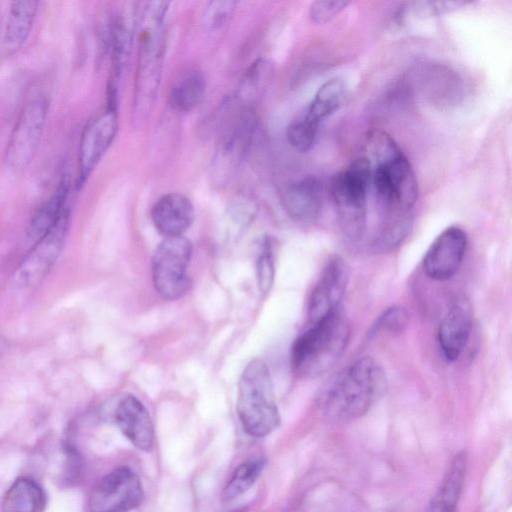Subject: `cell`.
Instances as JSON below:
<instances>
[{"label":"cell","mask_w":512,"mask_h":512,"mask_svg":"<svg viewBox=\"0 0 512 512\" xmlns=\"http://www.w3.org/2000/svg\"><path fill=\"white\" fill-rule=\"evenodd\" d=\"M409 321L408 313L401 306L387 308L376 320L373 331H386L391 334L402 332Z\"/></svg>","instance_id":"f546056e"},{"label":"cell","mask_w":512,"mask_h":512,"mask_svg":"<svg viewBox=\"0 0 512 512\" xmlns=\"http://www.w3.org/2000/svg\"><path fill=\"white\" fill-rule=\"evenodd\" d=\"M237 3L235 1H210L207 3L203 16V27L208 32L221 29L229 22Z\"/></svg>","instance_id":"83f0119b"},{"label":"cell","mask_w":512,"mask_h":512,"mask_svg":"<svg viewBox=\"0 0 512 512\" xmlns=\"http://www.w3.org/2000/svg\"><path fill=\"white\" fill-rule=\"evenodd\" d=\"M368 160L375 199L383 217L382 226L412 221L418 198V183L412 166L394 139L383 131L367 137Z\"/></svg>","instance_id":"6da1fadb"},{"label":"cell","mask_w":512,"mask_h":512,"mask_svg":"<svg viewBox=\"0 0 512 512\" xmlns=\"http://www.w3.org/2000/svg\"><path fill=\"white\" fill-rule=\"evenodd\" d=\"M318 126L308 122L303 117L293 121L287 128L289 144L299 152L310 150L316 140Z\"/></svg>","instance_id":"4316f807"},{"label":"cell","mask_w":512,"mask_h":512,"mask_svg":"<svg viewBox=\"0 0 512 512\" xmlns=\"http://www.w3.org/2000/svg\"><path fill=\"white\" fill-rule=\"evenodd\" d=\"M47 499L43 488L33 479H16L6 491L2 512H44Z\"/></svg>","instance_id":"44dd1931"},{"label":"cell","mask_w":512,"mask_h":512,"mask_svg":"<svg viewBox=\"0 0 512 512\" xmlns=\"http://www.w3.org/2000/svg\"><path fill=\"white\" fill-rule=\"evenodd\" d=\"M256 121L248 108L230 115L223 129L214 157V172L220 179L229 178L245 157L255 133Z\"/></svg>","instance_id":"8fae6325"},{"label":"cell","mask_w":512,"mask_h":512,"mask_svg":"<svg viewBox=\"0 0 512 512\" xmlns=\"http://www.w3.org/2000/svg\"><path fill=\"white\" fill-rule=\"evenodd\" d=\"M350 277L349 266L339 257H332L325 265L308 301V317L312 323L338 311Z\"/></svg>","instance_id":"4fadbf2b"},{"label":"cell","mask_w":512,"mask_h":512,"mask_svg":"<svg viewBox=\"0 0 512 512\" xmlns=\"http://www.w3.org/2000/svg\"><path fill=\"white\" fill-rule=\"evenodd\" d=\"M467 469L464 452L452 460L438 490L424 512H456Z\"/></svg>","instance_id":"d6986e66"},{"label":"cell","mask_w":512,"mask_h":512,"mask_svg":"<svg viewBox=\"0 0 512 512\" xmlns=\"http://www.w3.org/2000/svg\"><path fill=\"white\" fill-rule=\"evenodd\" d=\"M230 512H244L243 510H233V511H230Z\"/></svg>","instance_id":"d6a6232c"},{"label":"cell","mask_w":512,"mask_h":512,"mask_svg":"<svg viewBox=\"0 0 512 512\" xmlns=\"http://www.w3.org/2000/svg\"><path fill=\"white\" fill-rule=\"evenodd\" d=\"M467 247V235L458 226L443 230L432 242L423 259V269L433 280L451 279L460 269Z\"/></svg>","instance_id":"5bb4252c"},{"label":"cell","mask_w":512,"mask_h":512,"mask_svg":"<svg viewBox=\"0 0 512 512\" xmlns=\"http://www.w3.org/2000/svg\"><path fill=\"white\" fill-rule=\"evenodd\" d=\"M205 90L206 82L203 74L197 70L189 71L171 87L169 104L177 112H190L200 104Z\"/></svg>","instance_id":"d4e9b609"},{"label":"cell","mask_w":512,"mask_h":512,"mask_svg":"<svg viewBox=\"0 0 512 512\" xmlns=\"http://www.w3.org/2000/svg\"><path fill=\"white\" fill-rule=\"evenodd\" d=\"M48 113L43 97L30 100L20 112L6 149V163L14 170L26 168L39 146Z\"/></svg>","instance_id":"9c48e42d"},{"label":"cell","mask_w":512,"mask_h":512,"mask_svg":"<svg viewBox=\"0 0 512 512\" xmlns=\"http://www.w3.org/2000/svg\"><path fill=\"white\" fill-rule=\"evenodd\" d=\"M350 338V327L338 311L312 323L291 349L294 370L306 377L325 374L338 362Z\"/></svg>","instance_id":"3957f363"},{"label":"cell","mask_w":512,"mask_h":512,"mask_svg":"<svg viewBox=\"0 0 512 512\" xmlns=\"http://www.w3.org/2000/svg\"><path fill=\"white\" fill-rule=\"evenodd\" d=\"M37 1H14L7 15L4 31L5 48L14 52L27 40L37 12Z\"/></svg>","instance_id":"7402d4cb"},{"label":"cell","mask_w":512,"mask_h":512,"mask_svg":"<svg viewBox=\"0 0 512 512\" xmlns=\"http://www.w3.org/2000/svg\"><path fill=\"white\" fill-rule=\"evenodd\" d=\"M385 384L386 375L381 364L372 357H361L326 384L320 397V408L333 420L357 419L370 409Z\"/></svg>","instance_id":"7a4b0ae2"},{"label":"cell","mask_w":512,"mask_h":512,"mask_svg":"<svg viewBox=\"0 0 512 512\" xmlns=\"http://www.w3.org/2000/svg\"><path fill=\"white\" fill-rule=\"evenodd\" d=\"M371 182V164L359 157L337 173L332 181V196L342 230L357 238L366 220V199Z\"/></svg>","instance_id":"8992f818"},{"label":"cell","mask_w":512,"mask_h":512,"mask_svg":"<svg viewBox=\"0 0 512 512\" xmlns=\"http://www.w3.org/2000/svg\"><path fill=\"white\" fill-rule=\"evenodd\" d=\"M116 423L124 436L138 449L150 451L154 444V427L143 403L133 395L124 397L115 411Z\"/></svg>","instance_id":"e0dca14e"},{"label":"cell","mask_w":512,"mask_h":512,"mask_svg":"<svg viewBox=\"0 0 512 512\" xmlns=\"http://www.w3.org/2000/svg\"><path fill=\"white\" fill-rule=\"evenodd\" d=\"M68 192L69 182L64 178L53 194L33 213L27 229L29 238L37 241L55 225L67 208L65 202Z\"/></svg>","instance_id":"603a6c76"},{"label":"cell","mask_w":512,"mask_h":512,"mask_svg":"<svg viewBox=\"0 0 512 512\" xmlns=\"http://www.w3.org/2000/svg\"><path fill=\"white\" fill-rule=\"evenodd\" d=\"M281 201L286 213L295 221H312L322 208V184L313 175L305 176L285 189Z\"/></svg>","instance_id":"ac0fdd59"},{"label":"cell","mask_w":512,"mask_h":512,"mask_svg":"<svg viewBox=\"0 0 512 512\" xmlns=\"http://www.w3.org/2000/svg\"><path fill=\"white\" fill-rule=\"evenodd\" d=\"M348 5L343 1H315L309 7V18L315 24H324L330 21Z\"/></svg>","instance_id":"1f68e13d"},{"label":"cell","mask_w":512,"mask_h":512,"mask_svg":"<svg viewBox=\"0 0 512 512\" xmlns=\"http://www.w3.org/2000/svg\"><path fill=\"white\" fill-rule=\"evenodd\" d=\"M194 216L191 200L177 192L162 195L151 209L154 227L165 238L182 236L193 223Z\"/></svg>","instance_id":"2e32d148"},{"label":"cell","mask_w":512,"mask_h":512,"mask_svg":"<svg viewBox=\"0 0 512 512\" xmlns=\"http://www.w3.org/2000/svg\"><path fill=\"white\" fill-rule=\"evenodd\" d=\"M346 97V86L339 78H332L322 84L302 116L319 127L320 123L336 112Z\"/></svg>","instance_id":"cb8c5ba5"},{"label":"cell","mask_w":512,"mask_h":512,"mask_svg":"<svg viewBox=\"0 0 512 512\" xmlns=\"http://www.w3.org/2000/svg\"><path fill=\"white\" fill-rule=\"evenodd\" d=\"M133 17L131 13H121L113 21L110 28V49L112 79L109 87L117 89L116 83L125 70L132 48Z\"/></svg>","instance_id":"ffe728a7"},{"label":"cell","mask_w":512,"mask_h":512,"mask_svg":"<svg viewBox=\"0 0 512 512\" xmlns=\"http://www.w3.org/2000/svg\"><path fill=\"white\" fill-rule=\"evenodd\" d=\"M274 263L272 244L269 239H265L256 261L257 283L262 293H267L272 286L275 272Z\"/></svg>","instance_id":"f1b7e54d"},{"label":"cell","mask_w":512,"mask_h":512,"mask_svg":"<svg viewBox=\"0 0 512 512\" xmlns=\"http://www.w3.org/2000/svg\"><path fill=\"white\" fill-rule=\"evenodd\" d=\"M117 128V109L110 104L86 124L79 143L77 188L85 183L104 156L116 136Z\"/></svg>","instance_id":"7c38bea8"},{"label":"cell","mask_w":512,"mask_h":512,"mask_svg":"<svg viewBox=\"0 0 512 512\" xmlns=\"http://www.w3.org/2000/svg\"><path fill=\"white\" fill-rule=\"evenodd\" d=\"M472 328L470 304L464 298L453 302L440 322L437 339L444 357L457 360L466 348Z\"/></svg>","instance_id":"9a60e30c"},{"label":"cell","mask_w":512,"mask_h":512,"mask_svg":"<svg viewBox=\"0 0 512 512\" xmlns=\"http://www.w3.org/2000/svg\"><path fill=\"white\" fill-rule=\"evenodd\" d=\"M263 466L262 460H248L241 463L234 470L223 490V500L231 501L248 491L259 477Z\"/></svg>","instance_id":"484cf974"},{"label":"cell","mask_w":512,"mask_h":512,"mask_svg":"<svg viewBox=\"0 0 512 512\" xmlns=\"http://www.w3.org/2000/svg\"><path fill=\"white\" fill-rule=\"evenodd\" d=\"M192 251L191 241L183 235L167 237L157 246L152 257V279L162 298L176 300L188 291Z\"/></svg>","instance_id":"52a82bcc"},{"label":"cell","mask_w":512,"mask_h":512,"mask_svg":"<svg viewBox=\"0 0 512 512\" xmlns=\"http://www.w3.org/2000/svg\"><path fill=\"white\" fill-rule=\"evenodd\" d=\"M268 72V65L264 59L255 61L246 71L242 83L241 92L244 97H254L264 87V79Z\"/></svg>","instance_id":"4dcf8cb0"},{"label":"cell","mask_w":512,"mask_h":512,"mask_svg":"<svg viewBox=\"0 0 512 512\" xmlns=\"http://www.w3.org/2000/svg\"><path fill=\"white\" fill-rule=\"evenodd\" d=\"M70 223L67 207L55 225L32 247L15 271V282L23 287L38 284L56 262L63 248Z\"/></svg>","instance_id":"30bf717a"},{"label":"cell","mask_w":512,"mask_h":512,"mask_svg":"<svg viewBox=\"0 0 512 512\" xmlns=\"http://www.w3.org/2000/svg\"><path fill=\"white\" fill-rule=\"evenodd\" d=\"M165 19L144 13L139 23V54L133 98V120L142 123L150 114L157 97L164 59Z\"/></svg>","instance_id":"5b68a950"},{"label":"cell","mask_w":512,"mask_h":512,"mask_svg":"<svg viewBox=\"0 0 512 512\" xmlns=\"http://www.w3.org/2000/svg\"><path fill=\"white\" fill-rule=\"evenodd\" d=\"M144 491L137 474L119 467L103 476L91 489L90 512H129L143 501Z\"/></svg>","instance_id":"ba28073f"},{"label":"cell","mask_w":512,"mask_h":512,"mask_svg":"<svg viewBox=\"0 0 512 512\" xmlns=\"http://www.w3.org/2000/svg\"><path fill=\"white\" fill-rule=\"evenodd\" d=\"M236 410L243 429L251 436L264 437L280 423L272 378L266 363L250 361L238 381Z\"/></svg>","instance_id":"277c9868"}]
</instances>
